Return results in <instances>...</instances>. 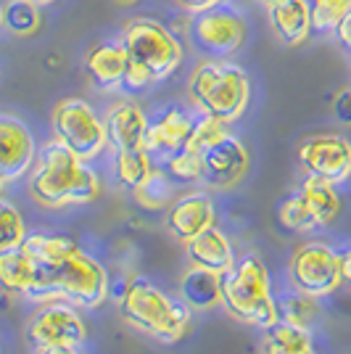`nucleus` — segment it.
<instances>
[{
  "mask_svg": "<svg viewBox=\"0 0 351 354\" xmlns=\"http://www.w3.org/2000/svg\"><path fill=\"white\" fill-rule=\"evenodd\" d=\"M122 45L130 59L122 88L130 93H140L167 80L182 64L180 37L167 24L148 19V16H137L124 24Z\"/></svg>",
  "mask_w": 351,
  "mask_h": 354,
  "instance_id": "obj_1",
  "label": "nucleus"
},
{
  "mask_svg": "<svg viewBox=\"0 0 351 354\" xmlns=\"http://www.w3.org/2000/svg\"><path fill=\"white\" fill-rule=\"evenodd\" d=\"M180 8H185L188 14H201V11H209L214 6H220L222 0H175Z\"/></svg>",
  "mask_w": 351,
  "mask_h": 354,
  "instance_id": "obj_35",
  "label": "nucleus"
},
{
  "mask_svg": "<svg viewBox=\"0 0 351 354\" xmlns=\"http://www.w3.org/2000/svg\"><path fill=\"white\" fill-rule=\"evenodd\" d=\"M135 201L146 209H161L175 201V183L164 169H153L151 177L135 191Z\"/></svg>",
  "mask_w": 351,
  "mask_h": 354,
  "instance_id": "obj_25",
  "label": "nucleus"
},
{
  "mask_svg": "<svg viewBox=\"0 0 351 354\" xmlns=\"http://www.w3.org/2000/svg\"><path fill=\"white\" fill-rule=\"evenodd\" d=\"M275 304H278L280 320H285V323H291V325H298V328H309V325L314 323V317H317L314 296L301 294V291L280 296Z\"/></svg>",
  "mask_w": 351,
  "mask_h": 354,
  "instance_id": "obj_27",
  "label": "nucleus"
},
{
  "mask_svg": "<svg viewBox=\"0 0 351 354\" xmlns=\"http://www.w3.org/2000/svg\"><path fill=\"white\" fill-rule=\"evenodd\" d=\"M193 48L209 59H227L240 45L246 43V21L240 11L222 0L220 6L193 14L191 30H188Z\"/></svg>",
  "mask_w": 351,
  "mask_h": 354,
  "instance_id": "obj_8",
  "label": "nucleus"
},
{
  "mask_svg": "<svg viewBox=\"0 0 351 354\" xmlns=\"http://www.w3.org/2000/svg\"><path fill=\"white\" fill-rule=\"evenodd\" d=\"M225 133H227V124H225V122L201 114L198 119H193V130H191V135H188L185 148H191L196 153H204L206 148L211 146L214 140H220Z\"/></svg>",
  "mask_w": 351,
  "mask_h": 354,
  "instance_id": "obj_31",
  "label": "nucleus"
},
{
  "mask_svg": "<svg viewBox=\"0 0 351 354\" xmlns=\"http://www.w3.org/2000/svg\"><path fill=\"white\" fill-rule=\"evenodd\" d=\"M0 27H3V6H0Z\"/></svg>",
  "mask_w": 351,
  "mask_h": 354,
  "instance_id": "obj_41",
  "label": "nucleus"
},
{
  "mask_svg": "<svg viewBox=\"0 0 351 354\" xmlns=\"http://www.w3.org/2000/svg\"><path fill=\"white\" fill-rule=\"evenodd\" d=\"M298 164L309 177H320L330 185L346 183L351 177V140L330 133L312 135L298 148Z\"/></svg>",
  "mask_w": 351,
  "mask_h": 354,
  "instance_id": "obj_11",
  "label": "nucleus"
},
{
  "mask_svg": "<svg viewBox=\"0 0 351 354\" xmlns=\"http://www.w3.org/2000/svg\"><path fill=\"white\" fill-rule=\"evenodd\" d=\"M267 19L283 45L296 48L307 43L312 35V16H309V0H278L267 6Z\"/></svg>",
  "mask_w": 351,
  "mask_h": 354,
  "instance_id": "obj_17",
  "label": "nucleus"
},
{
  "mask_svg": "<svg viewBox=\"0 0 351 354\" xmlns=\"http://www.w3.org/2000/svg\"><path fill=\"white\" fill-rule=\"evenodd\" d=\"M278 217L283 222V227H288V230H296V233H304V230H312L314 227V220H312V214L307 212L304 207V201H301V196L296 193V196H288L278 209Z\"/></svg>",
  "mask_w": 351,
  "mask_h": 354,
  "instance_id": "obj_32",
  "label": "nucleus"
},
{
  "mask_svg": "<svg viewBox=\"0 0 351 354\" xmlns=\"http://www.w3.org/2000/svg\"><path fill=\"white\" fill-rule=\"evenodd\" d=\"M24 296L43 304L66 299L77 307H98L108 296V275L101 262L82 249H74L53 272L35 278Z\"/></svg>",
  "mask_w": 351,
  "mask_h": 354,
  "instance_id": "obj_5",
  "label": "nucleus"
},
{
  "mask_svg": "<svg viewBox=\"0 0 351 354\" xmlns=\"http://www.w3.org/2000/svg\"><path fill=\"white\" fill-rule=\"evenodd\" d=\"M338 270H341V283L351 286V249L338 254Z\"/></svg>",
  "mask_w": 351,
  "mask_h": 354,
  "instance_id": "obj_36",
  "label": "nucleus"
},
{
  "mask_svg": "<svg viewBox=\"0 0 351 354\" xmlns=\"http://www.w3.org/2000/svg\"><path fill=\"white\" fill-rule=\"evenodd\" d=\"M30 193L43 207H69V204H90L101 193V180L88 162L74 156L59 140H50L32 164Z\"/></svg>",
  "mask_w": 351,
  "mask_h": 354,
  "instance_id": "obj_2",
  "label": "nucleus"
},
{
  "mask_svg": "<svg viewBox=\"0 0 351 354\" xmlns=\"http://www.w3.org/2000/svg\"><path fill=\"white\" fill-rule=\"evenodd\" d=\"M3 24L19 37H30L40 30V6L30 0H11L3 8Z\"/></svg>",
  "mask_w": 351,
  "mask_h": 354,
  "instance_id": "obj_26",
  "label": "nucleus"
},
{
  "mask_svg": "<svg viewBox=\"0 0 351 354\" xmlns=\"http://www.w3.org/2000/svg\"><path fill=\"white\" fill-rule=\"evenodd\" d=\"M35 281V262L21 243L0 251V288L11 294H27Z\"/></svg>",
  "mask_w": 351,
  "mask_h": 354,
  "instance_id": "obj_22",
  "label": "nucleus"
},
{
  "mask_svg": "<svg viewBox=\"0 0 351 354\" xmlns=\"http://www.w3.org/2000/svg\"><path fill=\"white\" fill-rule=\"evenodd\" d=\"M185 254H188V259L193 262V267H204V270L220 272V275L227 272L235 262L230 241L214 225L206 227L204 233H198L196 238H191L185 243Z\"/></svg>",
  "mask_w": 351,
  "mask_h": 354,
  "instance_id": "obj_19",
  "label": "nucleus"
},
{
  "mask_svg": "<svg viewBox=\"0 0 351 354\" xmlns=\"http://www.w3.org/2000/svg\"><path fill=\"white\" fill-rule=\"evenodd\" d=\"M119 6H132V3H137V0H117Z\"/></svg>",
  "mask_w": 351,
  "mask_h": 354,
  "instance_id": "obj_39",
  "label": "nucleus"
},
{
  "mask_svg": "<svg viewBox=\"0 0 351 354\" xmlns=\"http://www.w3.org/2000/svg\"><path fill=\"white\" fill-rule=\"evenodd\" d=\"M351 11V0H309L312 32H333Z\"/></svg>",
  "mask_w": 351,
  "mask_h": 354,
  "instance_id": "obj_29",
  "label": "nucleus"
},
{
  "mask_svg": "<svg viewBox=\"0 0 351 354\" xmlns=\"http://www.w3.org/2000/svg\"><path fill=\"white\" fill-rule=\"evenodd\" d=\"M114 169H117L119 185L135 193L151 177V172L156 167L151 162V153H148L146 148H124V151H117Z\"/></svg>",
  "mask_w": 351,
  "mask_h": 354,
  "instance_id": "obj_24",
  "label": "nucleus"
},
{
  "mask_svg": "<svg viewBox=\"0 0 351 354\" xmlns=\"http://www.w3.org/2000/svg\"><path fill=\"white\" fill-rule=\"evenodd\" d=\"M288 275L296 291L314 299L333 294L341 286L338 254L325 243H304L293 251L288 262Z\"/></svg>",
  "mask_w": 351,
  "mask_h": 354,
  "instance_id": "obj_10",
  "label": "nucleus"
},
{
  "mask_svg": "<svg viewBox=\"0 0 351 354\" xmlns=\"http://www.w3.org/2000/svg\"><path fill=\"white\" fill-rule=\"evenodd\" d=\"M127 50L122 40H108V43L93 45L85 56V72L88 77L103 90L122 88L124 72H127Z\"/></svg>",
  "mask_w": 351,
  "mask_h": 354,
  "instance_id": "obj_18",
  "label": "nucleus"
},
{
  "mask_svg": "<svg viewBox=\"0 0 351 354\" xmlns=\"http://www.w3.org/2000/svg\"><path fill=\"white\" fill-rule=\"evenodd\" d=\"M201 180L209 188H233L249 172V151L235 135L225 133L201 153Z\"/></svg>",
  "mask_w": 351,
  "mask_h": 354,
  "instance_id": "obj_12",
  "label": "nucleus"
},
{
  "mask_svg": "<svg viewBox=\"0 0 351 354\" xmlns=\"http://www.w3.org/2000/svg\"><path fill=\"white\" fill-rule=\"evenodd\" d=\"M333 114L341 124H351V88H343L333 98Z\"/></svg>",
  "mask_w": 351,
  "mask_h": 354,
  "instance_id": "obj_33",
  "label": "nucleus"
},
{
  "mask_svg": "<svg viewBox=\"0 0 351 354\" xmlns=\"http://www.w3.org/2000/svg\"><path fill=\"white\" fill-rule=\"evenodd\" d=\"M188 98L198 114L233 124L246 114L251 101V80L246 69L225 59H206L188 80Z\"/></svg>",
  "mask_w": 351,
  "mask_h": 354,
  "instance_id": "obj_3",
  "label": "nucleus"
},
{
  "mask_svg": "<svg viewBox=\"0 0 351 354\" xmlns=\"http://www.w3.org/2000/svg\"><path fill=\"white\" fill-rule=\"evenodd\" d=\"M298 196H301L307 212L312 214L314 227H328V225H333L338 220V214H341V198H338L336 185L325 183L320 177L307 175V180L298 188Z\"/></svg>",
  "mask_w": 351,
  "mask_h": 354,
  "instance_id": "obj_21",
  "label": "nucleus"
},
{
  "mask_svg": "<svg viewBox=\"0 0 351 354\" xmlns=\"http://www.w3.org/2000/svg\"><path fill=\"white\" fill-rule=\"evenodd\" d=\"M88 339V325L82 320L79 310L66 299L45 301L40 310L32 315L27 325V341L40 352L48 346H82Z\"/></svg>",
  "mask_w": 351,
  "mask_h": 354,
  "instance_id": "obj_9",
  "label": "nucleus"
},
{
  "mask_svg": "<svg viewBox=\"0 0 351 354\" xmlns=\"http://www.w3.org/2000/svg\"><path fill=\"white\" fill-rule=\"evenodd\" d=\"M262 354H314L309 328H298L285 320L264 328Z\"/></svg>",
  "mask_w": 351,
  "mask_h": 354,
  "instance_id": "obj_23",
  "label": "nucleus"
},
{
  "mask_svg": "<svg viewBox=\"0 0 351 354\" xmlns=\"http://www.w3.org/2000/svg\"><path fill=\"white\" fill-rule=\"evenodd\" d=\"M193 130V119L188 111H182L180 106H169L167 111H161L159 117L148 119V130L143 138V148L151 156H172L180 148H185L188 135Z\"/></svg>",
  "mask_w": 351,
  "mask_h": 354,
  "instance_id": "obj_15",
  "label": "nucleus"
},
{
  "mask_svg": "<svg viewBox=\"0 0 351 354\" xmlns=\"http://www.w3.org/2000/svg\"><path fill=\"white\" fill-rule=\"evenodd\" d=\"M53 133L61 146H66L82 162H93L108 146L106 124L98 111L82 98H64L53 109Z\"/></svg>",
  "mask_w": 351,
  "mask_h": 354,
  "instance_id": "obj_7",
  "label": "nucleus"
},
{
  "mask_svg": "<svg viewBox=\"0 0 351 354\" xmlns=\"http://www.w3.org/2000/svg\"><path fill=\"white\" fill-rule=\"evenodd\" d=\"M37 159L30 127L16 117H0V183H14Z\"/></svg>",
  "mask_w": 351,
  "mask_h": 354,
  "instance_id": "obj_13",
  "label": "nucleus"
},
{
  "mask_svg": "<svg viewBox=\"0 0 351 354\" xmlns=\"http://www.w3.org/2000/svg\"><path fill=\"white\" fill-rule=\"evenodd\" d=\"M37 354H79L72 346H48V349H40Z\"/></svg>",
  "mask_w": 351,
  "mask_h": 354,
  "instance_id": "obj_37",
  "label": "nucleus"
},
{
  "mask_svg": "<svg viewBox=\"0 0 351 354\" xmlns=\"http://www.w3.org/2000/svg\"><path fill=\"white\" fill-rule=\"evenodd\" d=\"M262 6H272V3H278V0H259Z\"/></svg>",
  "mask_w": 351,
  "mask_h": 354,
  "instance_id": "obj_40",
  "label": "nucleus"
},
{
  "mask_svg": "<svg viewBox=\"0 0 351 354\" xmlns=\"http://www.w3.org/2000/svg\"><path fill=\"white\" fill-rule=\"evenodd\" d=\"M222 304L240 323L269 328L280 320L269 294V272L256 254H246L222 272Z\"/></svg>",
  "mask_w": 351,
  "mask_h": 354,
  "instance_id": "obj_6",
  "label": "nucleus"
},
{
  "mask_svg": "<svg viewBox=\"0 0 351 354\" xmlns=\"http://www.w3.org/2000/svg\"><path fill=\"white\" fill-rule=\"evenodd\" d=\"M30 3H35V6H40V8H43V6H50V3H56V0H30Z\"/></svg>",
  "mask_w": 351,
  "mask_h": 354,
  "instance_id": "obj_38",
  "label": "nucleus"
},
{
  "mask_svg": "<svg viewBox=\"0 0 351 354\" xmlns=\"http://www.w3.org/2000/svg\"><path fill=\"white\" fill-rule=\"evenodd\" d=\"M180 296L191 310H214L222 304V275L204 267H191L180 281Z\"/></svg>",
  "mask_w": 351,
  "mask_h": 354,
  "instance_id": "obj_20",
  "label": "nucleus"
},
{
  "mask_svg": "<svg viewBox=\"0 0 351 354\" xmlns=\"http://www.w3.org/2000/svg\"><path fill=\"white\" fill-rule=\"evenodd\" d=\"M106 124V138L108 143L124 151V148H143V138L148 130V117L146 111L132 101H119L108 109V114L103 119Z\"/></svg>",
  "mask_w": 351,
  "mask_h": 354,
  "instance_id": "obj_16",
  "label": "nucleus"
},
{
  "mask_svg": "<svg viewBox=\"0 0 351 354\" xmlns=\"http://www.w3.org/2000/svg\"><path fill=\"white\" fill-rule=\"evenodd\" d=\"M27 236V227H24V220L19 214V209L0 198V251L11 249V246H19Z\"/></svg>",
  "mask_w": 351,
  "mask_h": 354,
  "instance_id": "obj_30",
  "label": "nucleus"
},
{
  "mask_svg": "<svg viewBox=\"0 0 351 354\" xmlns=\"http://www.w3.org/2000/svg\"><path fill=\"white\" fill-rule=\"evenodd\" d=\"M333 35H336V40L341 43V48L351 56V11L338 21V27L333 30Z\"/></svg>",
  "mask_w": 351,
  "mask_h": 354,
  "instance_id": "obj_34",
  "label": "nucleus"
},
{
  "mask_svg": "<svg viewBox=\"0 0 351 354\" xmlns=\"http://www.w3.org/2000/svg\"><path fill=\"white\" fill-rule=\"evenodd\" d=\"M119 315L130 328L164 344L180 341L191 325V307L185 301L169 299L148 278H132L119 299Z\"/></svg>",
  "mask_w": 351,
  "mask_h": 354,
  "instance_id": "obj_4",
  "label": "nucleus"
},
{
  "mask_svg": "<svg viewBox=\"0 0 351 354\" xmlns=\"http://www.w3.org/2000/svg\"><path fill=\"white\" fill-rule=\"evenodd\" d=\"M164 225H167L169 236L188 243L191 238L214 225V204L204 191L185 193L169 204Z\"/></svg>",
  "mask_w": 351,
  "mask_h": 354,
  "instance_id": "obj_14",
  "label": "nucleus"
},
{
  "mask_svg": "<svg viewBox=\"0 0 351 354\" xmlns=\"http://www.w3.org/2000/svg\"><path fill=\"white\" fill-rule=\"evenodd\" d=\"M3 185H6V183H0V191H3Z\"/></svg>",
  "mask_w": 351,
  "mask_h": 354,
  "instance_id": "obj_42",
  "label": "nucleus"
},
{
  "mask_svg": "<svg viewBox=\"0 0 351 354\" xmlns=\"http://www.w3.org/2000/svg\"><path fill=\"white\" fill-rule=\"evenodd\" d=\"M201 169H204L201 153H196L191 148H180L177 153L164 159V172L172 177V183H182V185L198 183L201 180Z\"/></svg>",
  "mask_w": 351,
  "mask_h": 354,
  "instance_id": "obj_28",
  "label": "nucleus"
}]
</instances>
